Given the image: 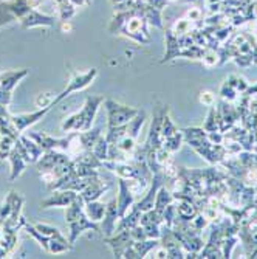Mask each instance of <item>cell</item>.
Instances as JSON below:
<instances>
[{"label": "cell", "mask_w": 257, "mask_h": 259, "mask_svg": "<svg viewBox=\"0 0 257 259\" xmlns=\"http://www.w3.org/2000/svg\"><path fill=\"white\" fill-rule=\"evenodd\" d=\"M200 10H197V8H194V10H191L189 13H187V18H189L191 20H199L200 19Z\"/></svg>", "instance_id": "14"}, {"label": "cell", "mask_w": 257, "mask_h": 259, "mask_svg": "<svg viewBox=\"0 0 257 259\" xmlns=\"http://www.w3.org/2000/svg\"><path fill=\"white\" fill-rule=\"evenodd\" d=\"M76 199V194L73 191H64V193H57L55 196H51L50 199L44 200L42 206L48 208V206H67L72 205V202Z\"/></svg>", "instance_id": "6"}, {"label": "cell", "mask_w": 257, "mask_h": 259, "mask_svg": "<svg viewBox=\"0 0 257 259\" xmlns=\"http://www.w3.org/2000/svg\"><path fill=\"white\" fill-rule=\"evenodd\" d=\"M107 111H109V128H116V126H123L130 121L135 115H138V111H133V109H128L126 106H119L115 104L113 101H107Z\"/></svg>", "instance_id": "2"}, {"label": "cell", "mask_w": 257, "mask_h": 259, "mask_svg": "<svg viewBox=\"0 0 257 259\" xmlns=\"http://www.w3.org/2000/svg\"><path fill=\"white\" fill-rule=\"evenodd\" d=\"M170 2H175V0H170Z\"/></svg>", "instance_id": "16"}, {"label": "cell", "mask_w": 257, "mask_h": 259, "mask_svg": "<svg viewBox=\"0 0 257 259\" xmlns=\"http://www.w3.org/2000/svg\"><path fill=\"white\" fill-rule=\"evenodd\" d=\"M208 2H209V3H214V2H217V3H219L220 0H208Z\"/></svg>", "instance_id": "15"}, {"label": "cell", "mask_w": 257, "mask_h": 259, "mask_svg": "<svg viewBox=\"0 0 257 259\" xmlns=\"http://www.w3.org/2000/svg\"><path fill=\"white\" fill-rule=\"evenodd\" d=\"M187 30H189V22L187 20H180L177 25H175V33L177 35H184V33H187Z\"/></svg>", "instance_id": "10"}, {"label": "cell", "mask_w": 257, "mask_h": 259, "mask_svg": "<svg viewBox=\"0 0 257 259\" xmlns=\"http://www.w3.org/2000/svg\"><path fill=\"white\" fill-rule=\"evenodd\" d=\"M50 107H51V106L44 107V109H42V111H39V112H36V113L13 115V116H11V121H13V124L16 126V129H17V130H23L25 128H28L30 124L36 123L39 118H42V116H44V115L50 111Z\"/></svg>", "instance_id": "5"}, {"label": "cell", "mask_w": 257, "mask_h": 259, "mask_svg": "<svg viewBox=\"0 0 257 259\" xmlns=\"http://www.w3.org/2000/svg\"><path fill=\"white\" fill-rule=\"evenodd\" d=\"M104 101V98L101 96H87V101L81 112L72 115L64 124H62V130H82L87 132L92 128L93 118H95V113L98 111V106Z\"/></svg>", "instance_id": "1"}, {"label": "cell", "mask_w": 257, "mask_h": 259, "mask_svg": "<svg viewBox=\"0 0 257 259\" xmlns=\"http://www.w3.org/2000/svg\"><path fill=\"white\" fill-rule=\"evenodd\" d=\"M180 143H182V135L180 133H174V135H170L166 138V145L165 148L169 149V151H177V149L180 148Z\"/></svg>", "instance_id": "8"}, {"label": "cell", "mask_w": 257, "mask_h": 259, "mask_svg": "<svg viewBox=\"0 0 257 259\" xmlns=\"http://www.w3.org/2000/svg\"><path fill=\"white\" fill-rule=\"evenodd\" d=\"M95 74H96V70H92V72L85 73V74H76V76L72 79L70 84H68V87L55 99V103L61 101V99H64L65 96H68V93H72V92H76V90H81L84 87H87L90 82H92V79L95 78Z\"/></svg>", "instance_id": "4"}, {"label": "cell", "mask_w": 257, "mask_h": 259, "mask_svg": "<svg viewBox=\"0 0 257 259\" xmlns=\"http://www.w3.org/2000/svg\"><path fill=\"white\" fill-rule=\"evenodd\" d=\"M27 74V70H23L20 73H6L3 74V79L0 82V104H10L11 101V90L16 86V82L20 78H23Z\"/></svg>", "instance_id": "3"}, {"label": "cell", "mask_w": 257, "mask_h": 259, "mask_svg": "<svg viewBox=\"0 0 257 259\" xmlns=\"http://www.w3.org/2000/svg\"><path fill=\"white\" fill-rule=\"evenodd\" d=\"M104 213H106V205H102V204H99V202H89V205H87V214H89V217L92 221H101V217L104 216Z\"/></svg>", "instance_id": "7"}, {"label": "cell", "mask_w": 257, "mask_h": 259, "mask_svg": "<svg viewBox=\"0 0 257 259\" xmlns=\"http://www.w3.org/2000/svg\"><path fill=\"white\" fill-rule=\"evenodd\" d=\"M150 255H152V258H167V250H166V248L153 250Z\"/></svg>", "instance_id": "13"}, {"label": "cell", "mask_w": 257, "mask_h": 259, "mask_svg": "<svg viewBox=\"0 0 257 259\" xmlns=\"http://www.w3.org/2000/svg\"><path fill=\"white\" fill-rule=\"evenodd\" d=\"M200 101L203 104H206V106H212L214 103V95L211 93V92H203L202 96H200Z\"/></svg>", "instance_id": "11"}, {"label": "cell", "mask_w": 257, "mask_h": 259, "mask_svg": "<svg viewBox=\"0 0 257 259\" xmlns=\"http://www.w3.org/2000/svg\"><path fill=\"white\" fill-rule=\"evenodd\" d=\"M203 62H204V65H206V67L216 65V62H217V55L214 53V52H208L206 55H204V57H203Z\"/></svg>", "instance_id": "9"}, {"label": "cell", "mask_w": 257, "mask_h": 259, "mask_svg": "<svg viewBox=\"0 0 257 259\" xmlns=\"http://www.w3.org/2000/svg\"><path fill=\"white\" fill-rule=\"evenodd\" d=\"M140 28H141V20H138V19H133L130 23H128V30H130L132 33L138 31Z\"/></svg>", "instance_id": "12"}]
</instances>
